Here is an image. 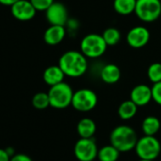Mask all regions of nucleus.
I'll return each mask as SVG.
<instances>
[{
  "instance_id": "obj_1",
  "label": "nucleus",
  "mask_w": 161,
  "mask_h": 161,
  "mask_svg": "<svg viewBox=\"0 0 161 161\" xmlns=\"http://www.w3.org/2000/svg\"><path fill=\"white\" fill-rule=\"evenodd\" d=\"M64 75L69 78H80L88 69L87 57L78 50H68L62 54L58 63Z\"/></svg>"
},
{
  "instance_id": "obj_2",
  "label": "nucleus",
  "mask_w": 161,
  "mask_h": 161,
  "mask_svg": "<svg viewBox=\"0 0 161 161\" xmlns=\"http://www.w3.org/2000/svg\"><path fill=\"white\" fill-rule=\"evenodd\" d=\"M137 140L136 131L128 125H119L110 134V144L115 146L120 153L135 150Z\"/></svg>"
},
{
  "instance_id": "obj_3",
  "label": "nucleus",
  "mask_w": 161,
  "mask_h": 161,
  "mask_svg": "<svg viewBox=\"0 0 161 161\" xmlns=\"http://www.w3.org/2000/svg\"><path fill=\"white\" fill-rule=\"evenodd\" d=\"M50 106L55 109H64L71 105L74 91L72 87L65 82L49 87L47 91Z\"/></svg>"
},
{
  "instance_id": "obj_4",
  "label": "nucleus",
  "mask_w": 161,
  "mask_h": 161,
  "mask_svg": "<svg viewBox=\"0 0 161 161\" xmlns=\"http://www.w3.org/2000/svg\"><path fill=\"white\" fill-rule=\"evenodd\" d=\"M107 47L103 35L98 33H89L86 35L80 43V51L89 59H98L102 57L105 53Z\"/></svg>"
},
{
  "instance_id": "obj_5",
  "label": "nucleus",
  "mask_w": 161,
  "mask_h": 161,
  "mask_svg": "<svg viewBox=\"0 0 161 161\" xmlns=\"http://www.w3.org/2000/svg\"><path fill=\"white\" fill-rule=\"evenodd\" d=\"M135 151L138 158L154 160L161 153V143L154 136H146L138 138Z\"/></svg>"
},
{
  "instance_id": "obj_6",
  "label": "nucleus",
  "mask_w": 161,
  "mask_h": 161,
  "mask_svg": "<svg viewBox=\"0 0 161 161\" xmlns=\"http://www.w3.org/2000/svg\"><path fill=\"white\" fill-rule=\"evenodd\" d=\"M135 14L144 23H152L161 15L160 0H136Z\"/></svg>"
},
{
  "instance_id": "obj_7",
  "label": "nucleus",
  "mask_w": 161,
  "mask_h": 161,
  "mask_svg": "<svg viewBox=\"0 0 161 161\" xmlns=\"http://www.w3.org/2000/svg\"><path fill=\"white\" fill-rule=\"evenodd\" d=\"M98 103L97 94L89 88H80L74 91L72 107L79 112H89L93 110Z\"/></svg>"
},
{
  "instance_id": "obj_8",
  "label": "nucleus",
  "mask_w": 161,
  "mask_h": 161,
  "mask_svg": "<svg viewBox=\"0 0 161 161\" xmlns=\"http://www.w3.org/2000/svg\"><path fill=\"white\" fill-rule=\"evenodd\" d=\"M98 146L93 139L80 137L74 146V155L79 161H93L98 157Z\"/></svg>"
},
{
  "instance_id": "obj_9",
  "label": "nucleus",
  "mask_w": 161,
  "mask_h": 161,
  "mask_svg": "<svg viewBox=\"0 0 161 161\" xmlns=\"http://www.w3.org/2000/svg\"><path fill=\"white\" fill-rule=\"evenodd\" d=\"M46 19L50 25L65 26L69 19L66 7L61 2H53L45 12Z\"/></svg>"
},
{
  "instance_id": "obj_10",
  "label": "nucleus",
  "mask_w": 161,
  "mask_h": 161,
  "mask_svg": "<svg viewBox=\"0 0 161 161\" xmlns=\"http://www.w3.org/2000/svg\"><path fill=\"white\" fill-rule=\"evenodd\" d=\"M150 31L144 26H136L126 34V42L133 48H141L150 41Z\"/></svg>"
},
{
  "instance_id": "obj_11",
  "label": "nucleus",
  "mask_w": 161,
  "mask_h": 161,
  "mask_svg": "<svg viewBox=\"0 0 161 161\" xmlns=\"http://www.w3.org/2000/svg\"><path fill=\"white\" fill-rule=\"evenodd\" d=\"M36 12L31 0H19L11 7L13 16L19 21H30L33 19Z\"/></svg>"
},
{
  "instance_id": "obj_12",
  "label": "nucleus",
  "mask_w": 161,
  "mask_h": 161,
  "mask_svg": "<svg viewBox=\"0 0 161 161\" xmlns=\"http://www.w3.org/2000/svg\"><path fill=\"white\" fill-rule=\"evenodd\" d=\"M130 100L138 107L147 105L153 100L152 87L143 84L136 86L130 92Z\"/></svg>"
},
{
  "instance_id": "obj_13",
  "label": "nucleus",
  "mask_w": 161,
  "mask_h": 161,
  "mask_svg": "<svg viewBox=\"0 0 161 161\" xmlns=\"http://www.w3.org/2000/svg\"><path fill=\"white\" fill-rule=\"evenodd\" d=\"M65 35H66L65 26L50 25L45 31L44 41L49 46H56L64 41Z\"/></svg>"
},
{
  "instance_id": "obj_14",
  "label": "nucleus",
  "mask_w": 161,
  "mask_h": 161,
  "mask_svg": "<svg viewBox=\"0 0 161 161\" xmlns=\"http://www.w3.org/2000/svg\"><path fill=\"white\" fill-rule=\"evenodd\" d=\"M100 77L103 83L107 85H115L120 80L121 70L115 64H107L101 68Z\"/></svg>"
},
{
  "instance_id": "obj_15",
  "label": "nucleus",
  "mask_w": 161,
  "mask_h": 161,
  "mask_svg": "<svg viewBox=\"0 0 161 161\" xmlns=\"http://www.w3.org/2000/svg\"><path fill=\"white\" fill-rule=\"evenodd\" d=\"M64 73L62 70V68L57 65H50L47 67L43 73V80L44 82L50 87L55 85H58L62 82H64Z\"/></svg>"
},
{
  "instance_id": "obj_16",
  "label": "nucleus",
  "mask_w": 161,
  "mask_h": 161,
  "mask_svg": "<svg viewBox=\"0 0 161 161\" xmlns=\"http://www.w3.org/2000/svg\"><path fill=\"white\" fill-rule=\"evenodd\" d=\"M97 130L95 121L89 118H84L80 119L77 124V133L80 137L91 138L94 136Z\"/></svg>"
},
{
  "instance_id": "obj_17",
  "label": "nucleus",
  "mask_w": 161,
  "mask_h": 161,
  "mask_svg": "<svg viewBox=\"0 0 161 161\" xmlns=\"http://www.w3.org/2000/svg\"><path fill=\"white\" fill-rule=\"evenodd\" d=\"M138 106L131 100L122 102L118 108V115L122 120H129L133 119L137 113Z\"/></svg>"
},
{
  "instance_id": "obj_18",
  "label": "nucleus",
  "mask_w": 161,
  "mask_h": 161,
  "mask_svg": "<svg viewBox=\"0 0 161 161\" xmlns=\"http://www.w3.org/2000/svg\"><path fill=\"white\" fill-rule=\"evenodd\" d=\"M161 127V122L158 118L154 116L146 117L141 124V129L144 135L146 136H155Z\"/></svg>"
},
{
  "instance_id": "obj_19",
  "label": "nucleus",
  "mask_w": 161,
  "mask_h": 161,
  "mask_svg": "<svg viewBox=\"0 0 161 161\" xmlns=\"http://www.w3.org/2000/svg\"><path fill=\"white\" fill-rule=\"evenodd\" d=\"M136 0H114L113 7L119 15H130L135 13Z\"/></svg>"
},
{
  "instance_id": "obj_20",
  "label": "nucleus",
  "mask_w": 161,
  "mask_h": 161,
  "mask_svg": "<svg viewBox=\"0 0 161 161\" xmlns=\"http://www.w3.org/2000/svg\"><path fill=\"white\" fill-rule=\"evenodd\" d=\"M120 152L112 144L105 145L99 149L98 159L100 161H117L119 157Z\"/></svg>"
},
{
  "instance_id": "obj_21",
  "label": "nucleus",
  "mask_w": 161,
  "mask_h": 161,
  "mask_svg": "<svg viewBox=\"0 0 161 161\" xmlns=\"http://www.w3.org/2000/svg\"><path fill=\"white\" fill-rule=\"evenodd\" d=\"M31 104L35 109L44 110L50 106L49 97L47 92H38L31 99Z\"/></svg>"
},
{
  "instance_id": "obj_22",
  "label": "nucleus",
  "mask_w": 161,
  "mask_h": 161,
  "mask_svg": "<svg viewBox=\"0 0 161 161\" xmlns=\"http://www.w3.org/2000/svg\"><path fill=\"white\" fill-rule=\"evenodd\" d=\"M102 35L107 46H115L121 39V33L116 28H107L106 30H104Z\"/></svg>"
},
{
  "instance_id": "obj_23",
  "label": "nucleus",
  "mask_w": 161,
  "mask_h": 161,
  "mask_svg": "<svg viewBox=\"0 0 161 161\" xmlns=\"http://www.w3.org/2000/svg\"><path fill=\"white\" fill-rule=\"evenodd\" d=\"M147 76L152 84L161 82V64L153 63L150 64L147 70Z\"/></svg>"
},
{
  "instance_id": "obj_24",
  "label": "nucleus",
  "mask_w": 161,
  "mask_h": 161,
  "mask_svg": "<svg viewBox=\"0 0 161 161\" xmlns=\"http://www.w3.org/2000/svg\"><path fill=\"white\" fill-rule=\"evenodd\" d=\"M31 2L37 12H46L54 2V0H31Z\"/></svg>"
},
{
  "instance_id": "obj_25",
  "label": "nucleus",
  "mask_w": 161,
  "mask_h": 161,
  "mask_svg": "<svg viewBox=\"0 0 161 161\" xmlns=\"http://www.w3.org/2000/svg\"><path fill=\"white\" fill-rule=\"evenodd\" d=\"M152 94H153V101L156 104L161 106V82L153 84Z\"/></svg>"
},
{
  "instance_id": "obj_26",
  "label": "nucleus",
  "mask_w": 161,
  "mask_h": 161,
  "mask_svg": "<svg viewBox=\"0 0 161 161\" xmlns=\"http://www.w3.org/2000/svg\"><path fill=\"white\" fill-rule=\"evenodd\" d=\"M10 161H33V160L25 153H15L14 156L11 157Z\"/></svg>"
},
{
  "instance_id": "obj_27",
  "label": "nucleus",
  "mask_w": 161,
  "mask_h": 161,
  "mask_svg": "<svg viewBox=\"0 0 161 161\" xmlns=\"http://www.w3.org/2000/svg\"><path fill=\"white\" fill-rule=\"evenodd\" d=\"M65 27H66L69 31H77L78 28H79V22H78L76 19H74V18H69L68 21H67L66 24H65Z\"/></svg>"
},
{
  "instance_id": "obj_28",
  "label": "nucleus",
  "mask_w": 161,
  "mask_h": 161,
  "mask_svg": "<svg viewBox=\"0 0 161 161\" xmlns=\"http://www.w3.org/2000/svg\"><path fill=\"white\" fill-rule=\"evenodd\" d=\"M11 156L5 149H0V161H10Z\"/></svg>"
},
{
  "instance_id": "obj_29",
  "label": "nucleus",
  "mask_w": 161,
  "mask_h": 161,
  "mask_svg": "<svg viewBox=\"0 0 161 161\" xmlns=\"http://www.w3.org/2000/svg\"><path fill=\"white\" fill-rule=\"evenodd\" d=\"M19 0H0V4L4 6H9L12 7L14 3H16Z\"/></svg>"
},
{
  "instance_id": "obj_30",
  "label": "nucleus",
  "mask_w": 161,
  "mask_h": 161,
  "mask_svg": "<svg viewBox=\"0 0 161 161\" xmlns=\"http://www.w3.org/2000/svg\"><path fill=\"white\" fill-rule=\"evenodd\" d=\"M6 151H7V153H9V155L12 157V156H14L15 153H14V148L13 147H8V148H6L5 149Z\"/></svg>"
},
{
  "instance_id": "obj_31",
  "label": "nucleus",
  "mask_w": 161,
  "mask_h": 161,
  "mask_svg": "<svg viewBox=\"0 0 161 161\" xmlns=\"http://www.w3.org/2000/svg\"><path fill=\"white\" fill-rule=\"evenodd\" d=\"M138 161H154V160H149V159H140L139 158V160Z\"/></svg>"
}]
</instances>
